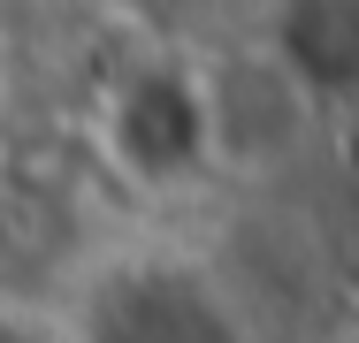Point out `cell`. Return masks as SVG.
<instances>
[{
    "label": "cell",
    "instance_id": "cell-1",
    "mask_svg": "<svg viewBox=\"0 0 359 343\" xmlns=\"http://www.w3.org/2000/svg\"><path fill=\"white\" fill-rule=\"evenodd\" d=\"M84 343H237V321L222 313V298L199 274L130 267V274H107V290L92 298Z\"/></svg>",
    "mask_w": 359,
    "mask_h": 343
},
{
    "label": "cell",
    "instance_id": "cell-2",
    "mask_svg": "<svg viewBox=\"0 0 359 343\" xmlns=\"http://www.w3.org/2000/svg\"><path fill=\"white\" fill-rule=\"evenodd\" d=\"M107 137H115V153H123L130 176L168 183V176H184V168L207 153V99H199L184 76H138V84L115 99Z\"/></svg>",
    "mask_w": 359,
    "mask_h": 343
}]
</instances>
